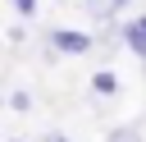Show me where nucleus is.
I'll return each instance as SVG.
<instances>
[{"mask_svg":"<svg viewBox=\"0 0 146 142\" xmlns=\"http://www.w3.org/2000/svg\"><path fill=\"white\" fill-rule=\"evenodd\" d=\"M9 5H14V14H18L23 23H32V18H36V9H41L36 0H9Z\"/></svg>","mask_w":146,"mask_h":142,"instance_id":"6","label":"nucleus"},{"mask_svg":"<svg viewBox=\"0 0 146 142\" xmlns=\"http://www.w3.org/2000/svg\"><path fill=\"white\" fill-rule=\"evenodd\" d=\"M141 23H146V14H141Z\"/></svg>","mask_w":146,"mask_h":142,"instance_id":"11","label":"nucleus"},{"mask_svg":"<svg viewBox=\"0 0 146 142\" xmlns=\"http://www.w3.org/2000/svg\"><path fill=\"white\" fill-rule=\"evenodd\" d=\"M9 142H23V137H9Z\"/></svg>","mask_w":146,"mask_h":142,"instance_id":"10","label":"nucleus"},{"mask_svg":"<svg viewBox=\"0 0 146 142\" xmlns=\"http://www.w3.org/2000/svg\"><path fill=\"white\" fill-rule=\"evenodd\" d=\"M64 60H78V55H91V50H100V37H91V32H82V27H46L41 32Z\"/></svg>","mask_w":146,"mask_h":142,"instance_id":"1","label":"nucleus"},{"mask_svg":"<svg viewBox=\"0 0 146 142\" xmlns=\"http://www.w3.org/2000/svg\"><path fill=\"white\" fill-rule=\"evenodd\" d=\"M123 50L146 64V23H141V18H128V23H123Z\"/></svg>","mask_w":146,"mask_h":142,"instance_id":"2","label":"nucleus"},{"mask_svg":"<svg viewBox=\"0 0 146 142\" xmlns=\"http://www.w3.org/2000/svg\"><path fill=\"white\" fill-rule=\"evenodd\" d=\"M9 110H14V115H32V110H36V101H32V92H23V87H14V92H9Z\"/></svg>","mask_w":146,"mask_h":142,"instance_id":"5","label":"nucleus"},{"mask_svg":"<svg viewBox=\"0 0 146 142\" xmlns=\"http://www.w3.org/2000/svg\"><path fill=\"white\" fill-rule=\"evenodd\" d=\"M91 96H119V73L114 69H96L91 73Z\"/></svg>","mask_w":146,"mask_h":142,"instance_id":"3","label":"nucleus"},{"mask_svg":"<svg viewBox=\"0 0 146 142\" xmlns=\"http://www.w3.org/2000/svg\"><path fill=\"white\" fill-rule=\"evenodd\" d=\"M41 142H73V137H68V133H55V128H50V133H46Z\"/></svg>","mask_w":146,"mask_h":142,"instance_id":"8","label":"nucleus"},{"mask_svg":"<svg viewBox=\"0 0 146 142\" xmlns=\"http://www.w3.org/2000/svg\"><path fill=\"white\" fill-rule=\"evenodd\" d=\"M23 41H27V27H23V18H18V23L9 27V46H14V50H23Z\"/></svg>","mask_w":146,"mask_h":142,"instance_id":"7","label":"nucleus"},{"mask_svg":"<svg viewBox=\"0 0 146 142\" xmlns=\"http://www.w3.org/2000/svg\"><path fill=\"white\" fill-rule=\"evenodd\" d=\"M105 142H146V128L141 124H119V128L105 133Z\"/></svg>","mask_w":146,"mask_h":142,"instance_id":"4","label":"nucleus"},{"mask_svg":"<svg viewBox=\"0 0 146 142\" xmlns=\"http://www.w3.org/2000/svg\"><path fill=\"white\" fill-rule=\"evenodd\" d=\"M128 5H132V0H114V9H128Z\"/></svg>","mask_w":146,"mask_h":142,"instance_id":"9","label":"nucleus"}]
</instances>
